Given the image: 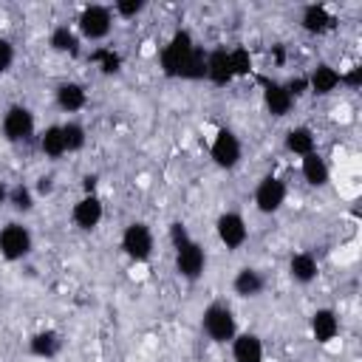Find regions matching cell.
<instances>
[{
  "label": "cell",
  "mask_w": 362,
  "mask_h": 362,
  "mask_svg": "<svg viewBox=\"0 0 362 362\" xmlns=\"http://www.w3.org/2000/svg\"><path fill=\"white\" fill-rule=\"evenodd\" d=\"M161 71L178 79H206V51L187 28H178L161 48Z\"/></svg>",
  "instance_id": "obj_1"
},
{
  "label": "cell",
  "mask_w": 362,
  "mask_h": 362,
  "mask_svg": "<svg viewBox=\"0 0 362 362\" xmlns=\"http://www.w3.org/2000/svg\"><path fill=\"white\" fill-rule=\"evenodd\" d=\"M201 328H204V334H206L212 342L226 345V342H232L235 334H238L235 311H232L226 303H212V305H206L204 314H201Z\"/></svg>",
  "instance_id": "obj_2"
},
{
  "label": "cell",
  "mask_w": 362,
  "mask_h": 362,
  "mask_svg": "<svg viewBox=\"0 0 362 362\" xmlns=\"http://www.w3.org/2000/svg\"><path fill=\"white\" fill-rule=\"evenodd\" d=\"M76 25H79V34L85 40H105L110 34V28H113V11L107 6H99V3L85 6L79 11Z\"/></svg>",
  "instance_id": "obj_3"
},
{
  "label": "cell",
  "mask_w": 362,
  "mask_h": 362,
  "mask_svg": "<svg viewBox=\"0 0 362 362\" xmlns=\"http://www.w3.org/2000/svg\"><path fill=\"white\" fill-rule=\"evenodd\" d=\"M122 249L136 263L150 260V255H153V232H150V226L141 223V221L127 223L124 232H122Z\"/></svg>",
  "instance_id": "obj_4"
},
{
  "label": "cell",
  "mask_w": 362,
  "mask_h": 362,
  "mask_svg": "<svg viewBox=\"0 0 362 362\" xmlns=\"http://www.w3.org/2000/svg\"><path fill=\"white\" fill-rule=\"evenodd\" d=\"M240 153H243L240 139H238L229 127H221V130L215 133L212 144H209V156H212V161H215L221 170H235V167L240 164Z\"/></svg>",
  "instance_id": "obj_5"
},
{
  "label": "cell",
  "mask_w": 362,
  "mask_h": 362,
  "mask_svg": "<svg viewBox=\"0 0 362 362\" xmlns=\"http://www.w3.org/2000/svg\"><path fill=\"white\" fill-rule=\"evenodd\" d=\"M31 246H34L31 232L23 223H6L0 229V255L6 260H23L31 252Z\"/></svg>",
  "instance_id": "obj_6"
},
{
  "label": "cell",
  "mask_w": 362,
  "mask_h": 362,
  "mask_svg": "<svg viewBox=\"0 0 362 362\" xmlns=\"http://www.w3.org/2000/svg\"><path fill=\"white\" fill-rule=\"evenodd\" d=\"M204 269H206V252H204V246L198 240H189L187 246L175 249V272L184 280L195 283L204 274Z\"/></svg>",
  "instance_id": "obj_7"
},
{
  "label": "cell",
  "mask_w": 362,
  "mask_h": 362,
  "mask_svg": "<svg viewBox=\"0 0 362 362\" xmlns=\"http://www.w3.org/2000/svg\"><path fill=\"white\" fill-rule=\"evenodd\" d=\"M286 184L274 175H266L260 178V184L255 187V206L263 212V215H274L280 212V206L286 204Z\"/></svg>",
  "instance_id": "obj_8"
},
{
  "label": "cell",
  "mask_w": 362,
  "mask_h": 362,
  "mask_svg": "<svg viewBox=\"0 0 362 362\" xmlns=\"http://www.w3.org/2000/svg\"><path fill=\"white\" fill-rule=\"evenodd\" d=\"M215 232H218V240L226 249H232V252L240 249L249 240V229H246V221H243L240 212H223V215H218Z\"/></svg>",
  "instance_id": "obj_9"
},
{
  "label": "cell",
  "mask_w": 362,
  "mask_h": 362,
  "mask_svg": "<svg viewBox=\"0 0 362 362\" xmlns=\"http://www.w3.org/2000/svg\"><path fill=\"white\" fill-rule=\"evenodd\" d=\"M34 133V113L23 105H11L3 116V136L8 141H25Z\"/></svg>",
  "instance_id": "obj_10"
},
{
  "label": "cell",
  "mask_w": 362,
  "mask_h": 362,
  "mask_svg": "<svg viewBox=\"0 0 362 362\" xmlns=\"http://www.w3.org/2000/svg\"><path fill=\"white\" fill-rule=\"evenodd\" d=\"M102 215H105L102 201H99L93 192H90V195H82V198L74 204V209H71L74 223H76L79 229H85V232L96 229V226H99V221H102Z\"/></svg>",
  "instance_id": "obj_11"
},
{
  "label": "cell",
  "mask_w": 362,
  "mask_h": 362,
  "mask_svg": "<svg viewBox=\"0 0 362 362\" xmlns=\"http://www.w3.org/2000/svg\"><path fill=\"white\" fill-rule=\"evenodd\" d=\"M229 345H232V359L235 362H263V342H260L257 334H252V331L235 334V339Z\"/></svg>",
  "instance_id": "obj_12"
},
{
  "label": "cell",
  "mask_w": 362,
  "mask_h": 362,
  "mask_svg": "<svg viewBox=\"0 0 362 362\" xmlns=\"http://www.w3.org/2000/svg\"><path fill=\"white\" fill-rule=\"evenodd\" d=\"M206 79L212 85H229L235 79L232 74V62H229V51L226 48H212L206 54Z\"/></svg>",
  "instance_id": "obj_13"
},
{
  "label": "cell",
  "mask_w": 362,
  "mask_h": 362,
  "mask_svg": "<svg viewBox=\"0 0 362 362\" xmlns=\"http://www.w3.org/2000/svg\"><path fill=\"white\" fill-rule=\"evenodd\" d=\"M263 105H266V110H269L272 116L280 119V116H286V113L291 110L294 99H291V93L286 90V85L263 79Z\"/></svg>",
  "instance_id": "obj_14"
},
{
  "label": "cell",
  "mask_w": 362,
  "mask_h": 362,
  "mask_svg": "<svg viewBox=\"0 0 362 362\" xmlns=\"http://www.w3.org/2000/svg\"><path fill=\"white\" fill-rule=\"evenodd\" d=\"M339 334V320L331 308H317L311 314V337L320 342V345H328L331 339H337Z\"/></svg>",
  "instance_id": "obj_15"
},
{
  "label": "cell",
  "mask_w": 362,
  "mask_h": 362,
  "mask_svg": "<svg viewBox=\"0 0 362 362\" xmlns=\"http://www.w3.org/2000/svg\"><path fill=\"white\" fill-rule=\"evenodd\" d=\"M300 25H303L308 34H325V31H331V28L337 25V20H334V14H331L325 6L314 3V6H305V8H303Z\"/></svg>",
  "instance_id": "obj_16"
},
{
  "label": "cell",
  "mask_w": 362,
  "mask_h": 362,
  "mask_svg": "<svg viewBox=\"0 0 362 362\" xmlns=\"http://www.w3.org/2000/svg\"><path fill=\"white\" fill-rule=\"evenodd\" d=\"M308 90L311 93H317V96H328L331 90H337L339 88V71L337 68H331L328 62H320L308 76Z\"/></svg>",
  "instance_id": "obj_17"
},
{
  "label": "cell",
  "mask_w": 362,
  "mask_h": 362,
  "mask_svg": "<svg viewBox=\"0 0 362 362\" xmlns=\"http://www.w3.org/2000/svg\"><path fill=\"white\" fill-rule=\"evenodd\" d=\"M232 288H235L238 297H257V294H263L266 280H263V274L257 269L243 266V269H238V274L232 280Z\"/></svg>",
  "instance_id": "obj_18"
},
{
  "label": "cell",
  "mask_w": 362,
  "mask_h": 362,
  "mask_svg": "<svg viewBox=\"0 0 362 362\" xmlns=\"http://www.w3.org/2000/svg\"><path fill=\"white\" fill-rule=\"evenodd\" d=\"M300 173H303V178H305L311 187H325V184H328V178H331V170H328L325 158H322L317 150H314V153H308V156H303Z\"/></svg>",
  "instance_id": "obj_19"
},
{
  "label": "cell",
  "mask_w": 362,
  "mask_h": 362,
  "mask_svg": "<svg viewBox=\"0 0 362 362\" xmlns=\"http://www.w3.org/2000/svg\"><path fill=\"white\" fill-rule=\"evenodd\" d=\"M288 274H291V280H297V283H303V286L311 283V280H317V274H320L317 257L308 255V252L291 255V260H288Z\"/></svg>",
  "instance_id": "obj_20"
},
{
  "label": "cell",
  "mask_w": 362,
  "mask_h": 362,
  "mask_svg": "<svg viewBox=\"0 0 362 362\" xmlns=\"http://www.w3.org/2000/svg\"><path fill=\"white\" fill-rule=\"evenodd\" d=\"M85 102H88V93H85V88H82L79 82H62V85L57 88V105H59L65 113L82 110Z\"/></svg>",
  "instance_id": "obj_21"
},
{
  "label": "cell",
  "mask_w": 362,
  "mask_h": 362,
  "mask_svg": "<svg viewBox=\"0 0 362 362\" xmlns=\"http://www.w3.org/2000/svg\"><path fill=\"white\" fill-rule=\"evenodd\" d=\"M59 348H62V339H59V334L51 331V328L37 331V334L28 339V351H31L34 356H40V359H51V356H57Z\"/></svg>",
  "instance_id": "obj_22"
},
{
  "label": "cell",
  "mask_w": 362,
  "mask_h": 362,
  "mask_svg": "<svg viewBox=\"0 0 362 362\" xmlns=\"http://www.w3.org/2000/svg\"><path fill=\"white\" fill-rule=\"evenodd\" d=\"M286 150L294 153V156H300V158L308 156V153H314V150H317V141H314L311 127H305V124L291 127V130L286 133Z\"/></svg>",
  "instance_id": "obj_23"
},
{
  "label": "cell",
  "mask_w": 362,
  "mask_h": 362,
  "mask_svg": "<svg viewBox=\"0 0 362 362\" xmlns=\"http://www.w3.org/2000/svg\"><path fill=\"white\" fill-rule=\"evenodd\" d=\"M40 150H42L48 158H59L62 153H68V150H65V139H62V124H51V127L42 130V136H40Z\"/></svg>",
  "instance_id": "obj_24"
},
{
  "label": "cell",
  "mask_w": 362,
  "mask_h": 362,
  "mask_svg": "<svg viewBox=\"0 0 362 362\" xmlns=\"http://www.w3.org/2000/svg\"><path fill=\"white\" fill-rule=\"evenodd\" d=\"M48 45L54 51H59V54H76L79 51V37L68 25H57L51 31V37H48Z\"/></svg>",
  "instance_id": "obj_25"
},
{
  "label": "cell",
  "mask_w": 362,
  "mask_h": 362,
  "mask_svg": "<svg viewBox=\"0 0 362 362\" xmlns=\"http://www.w3.org/2000/svg\"><path fill=\"white\" fill-rule=\"evenodd\" d=\"M90 59L99 65L102 74H119L122 71V57L113 51V48H96L90 54Z\"/></svg>",
  "instance_id": "obj_26"
},
{
  "label": "cell",
  "mask_w": 362,
  "mask_h": 362,
  "mask_svg": "<svg viewBox=\"0 0 362 362\" xmlns=\"http://www.w3.org/2000/svg\"><path fill=\"white\" fill-rule=\"evenodd\" d=\"M229 62H232V74L235 76H249L252 74V54H249V48H243V45L229 48Z\"/></svg>",
  "instance_id": "obj_27"
},
{
  "label": "cell",
  "mask_w": 362,
  "mask_h": 362,
  "mask_svg": "<svg viewBox=\"0 0 362 362\" xmlns=\"http://www.w3.org/2000/svg\"><path fill=\"white\" fill-rule=\"evenodd\" d=\"M62 139H65V150L76 153L85 147V127L79 122H68V124H62Z\"/></svg>",
  "instance_id": "obj_28"
},
{
  "label": "cell",
  "mask_w": 362,
  "mask_h": 362,
  "mask_svg": "<svg viewBox=\"0 0 362 362\" xmlns=\"http://www.w3.org/2000/svg\"><path fill=\"white\" fill-rule=\"evenodd\" d=\"M8 204H11L17 212H31V206H34V195H31V189H28L25 184H17V187L8 189Z\"/></svg>",
  "instance_id": "obj_29"
},
{
  "label": "cell",
  "mask_w": 362,
  "mask_h": 362,
  "mask_svg": "<svg viewBox=\"0 0 362 362\" xmlns=\"http://www.w3.org/2000/svg\"><path fill=\"white\" fill-rule=\"evenodd\" d=\"M141 8H144V3H141V0H116V6H113V11H116L119 17H124V20L136 17Z\"/></svg>",
  "instance_id": "obj_30"
},
{
  "label": "cell",
  "mask_w": 362,
  "mask_h": 362,
  "mask_svg": "<svg viewBox=\"0 0 362 362\" xmlns=\"http://www.w3.org/2000/svg\"><path fill=\"white\" fill-rule=\"evenodd\" d=\"M170 240H173V249H181V246H187L192 238H189L187 226H184L181 221H175V223H170Z\"/></svg>",
  "instance_id": "obj_31"
},
{
  "label": "cell",
  "mask_w": 362,
  "mask_h": 362,
  "mask_svg": "<svg viewBox=\"0 0 362 362\" xmlns=\"http://www.w3.org/2000/svg\"><path fill=\"white\" fill-rule=\"evenodd\" d=\"M11 62H14V45H11L6 37H0V74L8 71Z\"/></svg>",
  "instance_id": "obj_32"
},
{
  "label": "cell",
  "mask_w": 362,
  "mask_h": 362,
  "mask_svg": "<svg viewBox=\"0 0 362 362\" xmlns=\"http://www.w3.org/2000/svg\"><path fill=\"white\" fill-rule=\"evenodd\" d=\"M339 85H348V88H359V85H362V65H354L348 74H339Z\"/></svg>",
  "instance_id": "obj_33"
},
{
  "label": "cell",
  "mask_w": 362,
  "mask_h": 362,
  "mask_svg": "<svg viewBox=\"0 0 362 362\" xmlns=\"http://www.w3.org/2000/svg\"><path fill=\"white\" fill-rule=\"evenodd\" d=\"M286 90L291 93V99H297V96H303V93L308 90V79H305V76H297V79H291V82L286 85Z\"/></svg>",
  "instance_id": "obj_34"
},
{
  "label": "cell",
  "mask_w": 362,
  "mask_h": 362,
  "mask_svg": "<svg viewBox=\"0 0 362 362\" xmlns=\"http://www.w3.org/2000/svg\"><path fill=\"white\" fill-rule=\"evenodd\" d=\"M51 189H54V178H45V175H42L40 184H37V192H40V195H48Z\"/></svg>",
  "instance_id": "obj_35"
},
{
  "label": "cell",
  "mask_w": 362,
  "mask_h": 362,
  "mask_svg": "<svg viewBox=\"0 0 362 362\" xmlns=\"http://www.w3.org/2000/svg\"><path fill=\"white\" fill-rule=\"evenodd\" d=\"M82 181H85V184H82V187H85V195H90V189H93V184H96V175H85Z\"/></svg>",
  "instance_id": "obj_36"
},
{
  "label": "cell",
  "mask_w": 362,
  "mask_h": 362,
  "mask_svg": "<svg viewBox=\"0 0 362 362\" xmlns=\"http://www.w3.org/2000/svg\"><path fill=\"white\" fill-rule=\"evenodd\" d=\"M3 201H8V189H6V184L0 181V204H3Z\"/></svg>",
  "instance_id": "obj_37"
}]
</instances>
